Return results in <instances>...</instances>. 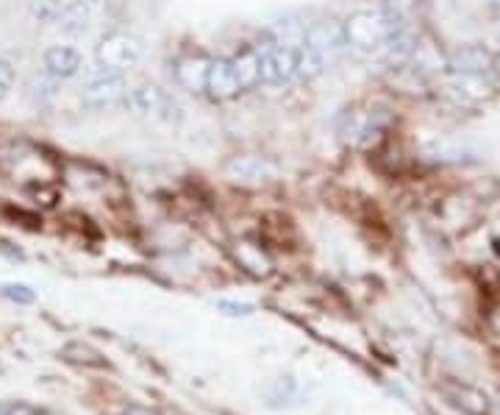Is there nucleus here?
I'll return each instance as SVG.
<instances>
[{
	"instance_id": "f257e3e1",
	"label": "nucleus",
	"mask_w": 500,
	"mask_h": 415,
	"mask_svg": "<svg viewBox=\"0 0 500 415\" xmlns=\"http://www.w3.org/2000/svg\"><path fill=\"white\" fill-rule=\"evenodd\" d=\"M403 28V20L393 17L389 12L378 9H359L345 20V36L348 47L359 50L364 57H381V50L386 42L393 39V34Z\"/></svg>"
},
{
	"instance_id": "7ed1b4c3",
	"label": "nucleus",
	"mask_w": 500,
	"mask_h": 415,
	"mask_svg": "<svg viewBox=\"0 0 500 415\" xmlns=\"http://www.w3.org/2000/svg\"><path fill=\"white\" fill-rule=\"evenodd\" d=\"M126 98H128V84H126L123 73L97 67V70L87 73L81 81V100L89 109L126 107Z\"/></svg>"
},
{
	"instance_id": "aec40b11",
	"label": "nucleus",
	"mask_w": 500,
	"mask_h": 415,
	"mask_svg": "<svg viewBox=\"0 0 500 415\" xmlns=\"http://www.w3.org/2000/svg\"><path fill=\"white\" fill-rule=\"evenodd\" d=\"M217 309L222 316H229V318H250L256 313L253 304H248V301H229V298H219Z\"/></svg>"
},
{
	"instance_id": "393cba45",
	"label": "nucleus",
	"mask_w": 500,
	"mask_h": 415,
	"mask_svg": "<svg viewBox=\"0 0 500 415\" xmlns=\"http://www.w3.org/2000/svg\"><path fill=\"white\" fill-rule=\"evenodd\" d=\"M495 42H497V47H500V31H497V36H495Z\"/></svg>"
},
{
	"instance_id": "20e7f679",
	"label": "nucleus",
	"mask_w": 500,
	"mask_h": 415,
	"mask_svg": "<svg viewBox=\"0 0 500 415\" xmlns=\"http://www.w3.org/2000/svg\"><path fill=\"white\" fill-rule=\"evenodd\" d=\"M126 109H131L139 118H153V120H164V123H179L181 120L179 100L170 92H164L161 87H156V84H139V87L128 89Z\"/></svg>"
},
{
	"instance_id": "a878e982",
	"label": "nucleus",
	"mask_w": 500,
	"mask_h": 415,
	"mask_svg": "<svg viewBox=\"0 0 500 415\" xmlns=\"http://www.w3.org/2000/svg\"><path fill=\"white\" fill-rule=\"evenodd\" d=\"M492 4H495V6H497V9H500V0H492Z\"/></svg>"
},
{
	"instance_id": "6ab92c4d",
	"label": "nucleus",
	"mask_w": 500,
	"mask_h": 415,
	"mask_svg": "<svg viewBox=\"0 0 500 415\" xmlns=\"http://www.w3.org/2000/svg\"><path fill=\"white\" fill-rule=\"evenodd\" d=\"M62 0H34V17L39 23H56L59 20V12H62Z\"/></svg>"
},
{
	"instance_id": "6e6552de",
	"label": "nucleus",
	"mask_w": 500,
	"mask_h": 415,
	"mask_svg": "<svg viewBox=\"0 0 500 415\" xmlns=\"http://www.w3.org/2000/svg\"><path fill=\"white\" fill-rule=\"evenodd\" d=\"M448 73H462V76H492L495 73V57L486 47L467 45L459 47L448 57Z\"/></svg>"
},
{
	"instance_id": "423d86ee",
	"label": "nucleus",
	"mask_w": 500,
	"mask_h": 415,
	"mask_svg": "<svg viewBox=\"0 0 500 415\" xmlns=\"http://www.w3.org/2000/svg\"><path fill=\"white\" fill-rule=\"evenodd\" d=\"M303 45L314 47L317 54H322L325 59L340 57L342 50H348L345 23H337V20H314V23H306V42Z\"/></svg>"
},
{
	"instance_id": "0eeeda50",
	"label": "nucleus",
	"mask_w": 500,
	"mask_h": 415,
	"mask_svg": "<svg viewBox=\"0 0 500 415\" xmlns=\"http://www.w3.org/2000/svg\"><path fill=\"white\" fill-rule=\"evenodd\" d=\"M240 92H245V84H242V76H240L234 57L231 59H211L206 95L214 100H229V98H237Z\"/></svg>"
},
{
	"instance_id": "ddd939ff",
	"label": "nucleus",
	"mask_w": 500,
	"mask_h": 415,
	"mask_svg": "<svg viewBox=\"0 0 500 415\" xmlns=\"http://www.w3.org/2000/svg\"><path fill=\"white\" fill-rule=\"evenodd\" d=\"M67 36H84L92 26V6L87 0H67L59 12V20H56Z\"/></svg>"
},
{
	"instance_id": "b1692460",
	"label": "nucleus",
	"mask_w": 500,
	"mask_h": 415,
	"mask_svg": "<svg viewBox=\"0 0 500 415\" xmlns=\"http://www.w3.org/2000/svg\"><path fill=\"white\" fill-rule=\"evenodd\" d=\"M128 415H148V412H142V410H131Z\"/></svg>"
},
{
	"instance_id": "cd10ccee",
	"label": "nucleus",
	"mask_w": 500,
	"mask_h": 415,
	"mask_svg": "<svg viewBox=\"0 0 500 415\" xmlns=\"http://www.w3.org/2000/svg\"><path fill=\"white\" fill-rule=\"evenodd\" d=\"M497 329H500V318H497Z\"/></svg>"
},
{
	"instance_id": "9d476101",
	"label": "nucleus",
	"mask_w": 500,
	"mask_h": 415,
	"mask_svg": "<svg viewBox=\"0 0 500 415\" xmlns=\"http://www.w3.org/2000/svg\"><path fill=\"white\" fill-rule=\"evenodd\" d=\"M444 399H448L456 410H462L464 415H489V399L484 390L473 388V385H459V382H448L442 388Z\"/></svg>"
},
{
	"instance_id": "412c9836",
	"label": "nucleus",
	"mask_w": 500,
	"mask_h": 415,
	"mask_svg": "<svg viewBox=\"0 0 500 415\" xmlns=\"http://www.w3.org/2000/svg\"><path fill=\"white\" fill-rule=\"evenodd\" d=\"M15 81H17V70L9 59H0V103H4L12 89H15Z\"/></svg>"
},
{
	"instance_id": "bb28decb",
	"label": "nucleus",
	"mask_w": 500,
	"mask_h": 415,
	"mask_svg": "<svg viewBox=\"0 0 500 415\" xmlns=\"http://www.w3.org/2000/svg\"><path fill=\"white\" fill-rule=\"evenodd\" d=\"M0 415H4V407H0Z\"/></svg>"
},
{
	"instance_id": "2eb2a0df",
	"label": "nucleus",
	"mask_w": 500,
	"mask_h": 415,
	"mask_svg": "<svg viewBox=\"0 0 500 415\" xmlns=\"http://www.w3.org/2000/svg\"><path fill=\"white\" fill-rule=\"evenodd\" d=\"M267 42L284 45V47H301L306 42V23L298 20H278L267 31Z\"/></svg>"
},
{
	"instance_id": "a211bd4d",
	"label": "nucleus",
	"mask_w": 500,
	"mask_h": 415,
	"mask_svg": "<svg viewBox=\"0 0 500 415\" xmlns=\"http://www.w3.org/2000/svg\"><path fill=\"white\" fill-rule=\"evenodd\" d=\"M428 157L436 160V162H454V165H459V162H470L473 160V150H467L462 145H451V142H436V145L428 148Z\"/></svg>"
},
{
	"instance_id": "39448f33",
	"label": "nucleus",
	"mask_w": 500,
	"mask_h": 415,
	"mask_svg": "<svg viewBox=\"0 0 500 415\" xmlns=\"http://www.w3.org/2000/svg\"><path fill=\"white\" fill-rule=\"evenodd\" d=\"M259 54V78L261 84H287L298 76V47H284L264 42L256 47Z\"/></svg>"
},
{
	"instance_id": "4468645a",
	"label": "nucleus",
	"mask_w": 500,
	"mask_h": 415,
	"mask_svg": "<svg viewBox=\"0 0 500 415\" xmlns=\"http://www.w3.org/2000/svg\"><path fill=\"white\" fill-rule=\"evenodd\" d=\"M451 89L464 98V100H484L492 95V84L489 76H462V73H451Z\"/></svg>"
},
{
	"instance_id": "1a4fd4ad",
	"label": "nucleus",
	"mask_w": 500,
	"mask_h": 415,
	"mask_svg": "<svg viewBox=\"0 0 500 415\" xmlns=\"http://www.w3.org/2000/svg\"><path fill=\"white\" fill-rule=\"evenodd\" d=\"M42 65H45L47 76L59 78V81H67V78H76L84 70V57L70 45H53V47L45 50Z\"/></svg>"
},
{
	"instance_id": "4be33fe9",
	"label": "nucleus",
	"mask_w": 500,
	"mask_h": 415,
	"mask_svg": "<svg viewBox=\"0 0 500 415\" xmlns=\"http://www.w3.org/2000/svg\"><path fill=\"white\" fill-rule=\"evenodd\" d=\"M0 293H4L9 301H15V304H34V298H36V293L28 287V285H4L0 287Z\"/></svg>"
},
{
	"instance_id": "f3484780",
	"label": "nucleus",
	"mask_w": 500,
	"mask_h": 415,
	"mask_svg": "<svg viewBox=\"0 0 500 415\" xmlns=\"http://www.w3.org/2000/svg\"><path fill=\"white\" fill-rule=\"evenodd\" d=\"M325 65H328V59L322 54H317L314 47H309V45L298 47V76L301 78H306V81L317 78L325 70Z\"/></svg>"
},
{
	"instance_id": "dca6fc26",
	"label": "nucleus",
	"mask_w": 500,
	"mask_h": 415,
	"mask_svg": "<svg viewBox=\"0 0 500 415\" xmlns=\"http://www.w3.org/2000/svg\"><path fill=\"white\" fill-rule=\"evenodd\" d=\"M62 359L73 362V366H87V368H106V359L87 343H67L62 348Z\"/></svg>"
},
{
	"instance_id": "9b49d317",
	"label": "nucleus",
	"mask_w": 500,
	"mask_h": 415,
	"mask_svg": "<svg viewBox=\"0 0 500 415\" xmlns=\"http://www.w3.org/2000/svg\"><path fill=\"white\" fill-rule=\"evenodd\" d=\"M209 67L211 59L192 54L176 62V81L187 89V92H206V81H209Z\"/></svg>"
},
{
	"instance_id": "f8f14e48",
	"label": "nucleus",
	"mask_w": 500,
	"mask_h": 415,
	"mask_svg": "<svg viewBox=\"0 0 500 415\" xmlns=\"http://www.w3.org/2000/svg\"><path fill=\"white\" fill-rule=\"evenodd\" d=\"M226 173L234 182H264V179H272L275 168L264 157H253V153H245V157H234L226 165Z\"/></svg>"
},
{
	"instance_id": "5701e85b",
	"label": "nucleus",
	"mask_w": 500,
	"mask_h": 415,
	"mask_svg": "<svg viewBox=\"0 0 500 415\" xmlns=\"http://www.w3.org/2000/svg\"><path fill=\"white\" fill-rule=\"evenodd\" d=\"M6 415H39V410L34 407V404H26V401H20V404H15Z\"/></svg>"
},
{
	"instance_id": "f03ea898",
	"label": "nucleus",
	"mask_w": 500,
	"mask_h": 415,
	"mask_svg": "<svg viewBox=\"0 0 500 415\" xmlns=\"http://www.w3.org/2000/svg\"><path fill=\"white\" fill-rule=\"evenodd\" d=\"M142 57H145L142 39H137L134 34H126V31H108L95 45L97 67L115 70V73H126V70L137 67L142 62Z\"/></svg>"
}]
</instances>
